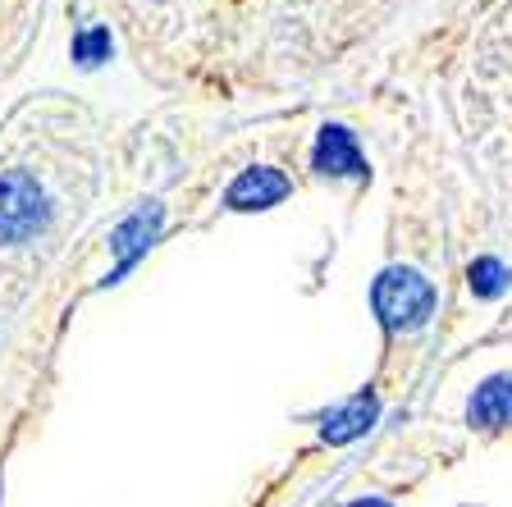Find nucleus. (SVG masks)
I'll use <instances>...</instances> for the list:
<instances>
[{
  "instance_id": "nucleus-1",
  "label": "nucleus",
  "mask_w": 512,
  "mask_h": 507,
  "mask_svg": "<svg viewBox=\"0 0 512 507\" xmlns=\"http://www.w3.org/2000/svg\"><path fill=\"white\" fill-rule=\"evenodd\" d=\"M371 307L375 316L384 320V329H421L435 311V288H430L426 275H416L407 265H394V270H384L371 288Z\"/></svg>"
},
{
  "instance_id": "nucleus-2",
  "label": "nucleus",
  "mask_w": 512,
  "mask_h": 507,
  "mask_svg": "<svg viewBox=\"0 0 512 507\" xmlns=\"http://www.w3.org/2000/svg\"><path fill=\"white\" fill-rule=\"evenodd\" d=\"M51 220V201L37 188L32 174L10 169L0 174V243H28L32 233H42Z\"/></svg>"
},
{
  "instance_id": "nucleus-3",
  "label": "nucleus",
  "mask_w": 512,
  "mask_h": 507,
  "mask_svg": "<svg viewBox=\"0 0 512 507\" xmlns=\"http://www.w3.org/2000/svg\"><path fill=\"white\" fill-rule=\"evenodd\" d=\"M288 192H293V183H288L279 169L252 165V169H243V174L229 183L224 206H229V211H270V206H279Z\"/></svg>"
},
{
  "instance_id": "nucleus-4",
  "label": "nucleus",
  "mask_w": 512,
  "mask_h": 507,
  "mask_svg": "<svg viewBox=\"0 0 512 507\" xmlns=\"http://www.w3.org/2000/svg\"><path fill=\"white\" fill-rule=\"evenodd\" d=\"M311 165L316 174H330V179H366V156L357 151V138L339 124H325L316 138V151H311Z\"/></svg>"
},
{
  "instance_id": "nucleus-5",
  "label": "nucleus",
  "mask_w": 512,
  "mask_h": 507,
  "mask_svg": "<svg viewBox=\"0 0 512 507\" xmlns=\"http://www.w3.org/2000/svg\"><path fill=\"white\" fill-rule=\"evenodd\" d=\"M160 220H165V215H160V206H147V211H138V215H128L124 224H119L115 233H110V247H115V270H110L106 275V284H115L119 275H124V270H133V265H138V256L147 252L151 243H156V233H160Z\"/></svg>"
},
{
  "instance_id": "nucleus-6",
  "label": "nucleus",
  "mask_w": 512,
  "mask_h": 507,
  "mask_svg": "<svg viewBox=\"0 0 512 507\" xmlns=\"http://www.w3.org/2000/svg\"><path fill=\"white\" fill-rule=\"evenodd\" d=\"M375 416H380V398H375V393H357V398H348L343 407L325 412L320 439H325V444H352V439H362V434L371 430Z\"/></svg>"
},
{
  "instance_id": "nucleus-7",
  "label": "nucleus",
  "mask_w": 512,
  "mask_h": 507,
  "mask_svg": "<svg viewBox=\"0 0 512 507\" xmlns=\"http://www.w3.org/2000/svg\"><path fill=\"white\" fill-rule=\"evenodd\" d=\"M467 421L480 425V430H503V425H512V375H494V380L480 384L467 407Z\"/></svg>"
},
{
  "instance_id": "nucleus-8",
  "label": "nucleus",
  "mask_w": 512,
  "mask_h": 507,
  "mask_svg": "<svg viewBox=\"0 0 512 507\" xmlns=\"http://www.w3.org/2000/svg\"><path fill=\"white\" fill-rule=\"evenodd\" d=\"M467 284H471V293H476V297H499L503 288L512 284V275H508V265H503V261H494V256H480V261H471Z\"/></svg>"
},
{
  "instance_id": "nucleus-9",
  "label": "nucleus",
  "mask_w": 512,
  "mask_h": 507,
  "mask_svg": "<svg viewBox=\"0 0 512 507\" xmlns=\"http://www.w3.org/2000/svg\"><path fill=\"white\" fill-rule=\"evenodd\" d=\"M74 60L78 64H101V60H110V32L106 28H87V32H78L74 37Z\"/></svg>"
},
{
  "instance_id": "nucleus-10",
  "label": "nucleus",
  "mask_w": 512,
  "mask_h": 507,
  "mask_svg": "<svg viewBox=\"0 0 512 507\" xmlns=\"http://www.w3.org/2000/svg\"><path fill=\"white\" fill-rule=\"evenodd\" d=\"M348 507H389L384 498H357V503H348Z\"/></svg>"
}]
</instances>
